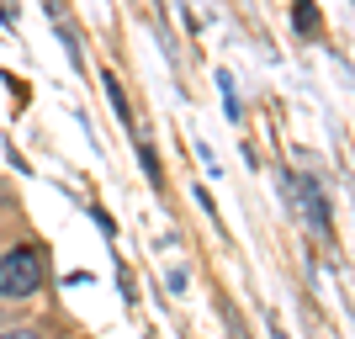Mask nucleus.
Returning a JSON list of instances; mask_svg holds the SVG:
<instances>
[{
	"mask_svg": "<svg viewBox=\"0 0 355 339\" xmlns=\"http://www.w3.org/2000/svg\"><path fill=\"white\" fill-rule=\"evenodd\" d=\"M297 27H302V32H313V27H318V11H313L308 0H297Z\"/></svg>",
	"mask_w": 355,
	"mask_h": 339,
	"instance_id": "7ed1b4c3",
	"label": "nucleus"
},
{
	"mask_svg": "<svg viewBox=\"0 0 355 339\" xmlns=\"http://www.w3.org/2000/svg\"><path fill=\"white\" fill-rule=\"evenodd\" d=\"M297 191H302V202H308L313 228H318V234H329V207H324V196H318V186H313L308 175H297Z\"/></svg>",
	"mask_w": 355,
	"mask_h": 339,
	"instance_id": "f03ea898",
	"label": "nucleus"
},
{
	"mask_svg": "<svg viewBox=\"0 0 355 339\" xmlns=\"http://www.w3.org/2000/svg\"><path fill=\"white\" fill-rule=\"evenodd\" d=\"M0 339H37V329H11V334H0Z\"/></svg>",
	"mask_w": 355,
	"mask_h": 339,
	"instance_id": "20e7f679",
	"label": "nucleus"
},
{
	"mask_svg": "<svg viewBox=\"0 0 355 339\" xmlns=\"http://www.w3.org/2000/svg\"><path fill=\"white\" fill-rule=\"evenodd\" d=\"M43 281V260L37 250H11L0 254V297H32Z\"/></svg>",
	"mask_w": 355,
	"mask_h": 339,
	"instance_id": "f257e3e1",
	"label": "nucleus"
}]
</instances>
